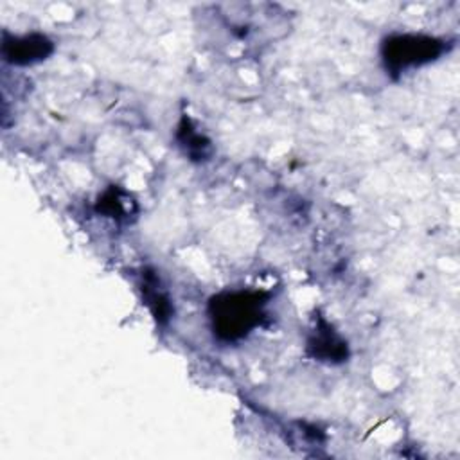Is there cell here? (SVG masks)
<instances>
[{
	"instance_id": "cell-1",
	"label": "cell",
	"mask_w": 460,
	"mask_h": 460,
	"mask_svg": "<svg viewBox=\"0 0 460 460\" xmlns=\"http://www.w3.org/2000/svg\"><path fill=\"white\" fill-rule=\"evenodd\" d=\"M266 295L261 291L221 293L210 300V320L217 338L235 341L252 332L264 316Z\"/></svg>"
},
{
	"instance_id": "cell-2",
	"label": "cell",
	"mask_w": 460,
	"mask_h": 460,
	"mask_svg": "<svg viewBox=\"0 0 460 460\" xmlns=\"http://www.w3.org/2000/svg\"><path fill=\"white\" fill-rule=\"evenodd\" d=\"M444 50L442 41L420 34H394L383 43V61L386 70L401 74L408 68L437 59Z\"/></svg>"
},
{
	"instance_id": "cell-3",
	"label": "cell",
	"mask_w": 460,
	"mask_h": 460,
	"mask_svg": "<svg viewBox=\"0 0 460 460\" xmlns=\"http://www.w3.org/2000/svg\"><path fill=\"white\" fill-rule=\"evenodd\" d=\"M54 50V43L38 32L25 34V36H9L4 34L2 43V56L11 65H32L38 61L47 59Z\"/></svg>"
},
{
	"instance_id": "cell-4",
	"label": "cell",
	"mask_w": 460,
	"mask_h": 460,
	"mask_svg": "<svg viewBox=\"0 0 460 460\" xmlns=\"http://www.w3.org/2000/svg\"><path fill=\"white\" fill-rule=\"evenodd\" d=\"M307 352L318 361L341 363L349 356L347 343L332 331L325 320H318L307 338Z\"/></svg>"
},
{
	"instance_id": "cell-5",
	"label": "cell",
	"mask_w": 460,
	"mask_h": 460,
	"mask_svg": "<svg viewBox=\"0 0 460 460\" xmlns=\"http://www.w3.org/2000/svg\"><path fill=\"white\" fill-rule=\"evenodd\" d=\"M142 293H144V300L149 305L156 322L165 323L172 313L171 300H169L167 293L160 288L158 279L147 271L142 275Z\"/></svg>"
},
{
	"instance_id": "cell-6",
	"label": "cell",
	"mask_w": 460,
	"mask_h": 460,
	"mask_svg": "<svg viewBox=\"0 0 460 460\" xmlns=\"http://www.w3.org/2000/svg\"><path fill=\"white\" fill-rule=\"evenodd\" d=\"M178 140L180 146L185 149V155L194 160H205L210 153V142L192 128L189 119L181 120L178 129Z\"/></svg>"
},
{
	"instance_id": "cell-7",
	"label": "cell",
	"mask_w": 460,
	"mask_h": 460,
	"mask_svg": "<svg viewBox=\"0 0 460 460\" xmlns=\"http://www.w3.org/2000/svg\"><path fill=\"white\" fill-rule=\"evenodd\" d=\"M129 205H131L129 198L122 201V199H120V194H117L115 190H108L102 198H99L97 208L102 210L104 214H108L110 217L124 219V217H128L126 214L131 212V210H129Z\"/></svg>"
}]
</instances>
